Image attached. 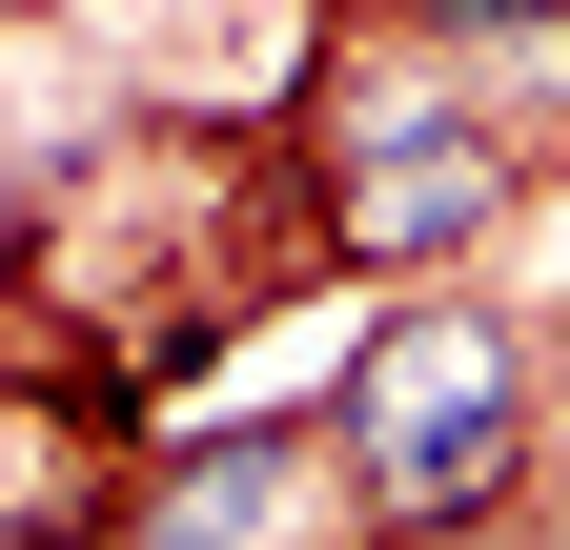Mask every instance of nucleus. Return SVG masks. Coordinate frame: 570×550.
<instances>
[{
	"label": "nucleus",
	"mask_w": 570,
	"mask_h": 550,
	"mask_svg": "<svg viewBox=\"0 0 570 550\" xmlns=\"http://www.w3.org/2000/svg\"><path fill=\"white\" fill-rule=\"evenodd\" d=\"M530 164H510V122H449V144H346V245L367 265H428V245H469V225H510Z\"/></svg>",
	"instance_id": "f03ea898"
},
{
	"label": "nucleus",
	"mask_w": 570,
	"mask_h": 550,
	"mask_svg": "<svg viewBox=\"0 0 570 550\" xmlns=\"http://www.w3.org/2000/svg\"><path fill=\"white\" fill-rule=\"evenodd\" d=\"M326 407H346V449H367V490L407 530H489L510 469H530V326L510 306H387Z\"/></svg>",
	"instance_id": "f257e3e1"
},
{
	"label": "nucleus",
	"mask_w": 570,
	"mask_h": 550,
	"mask_svg": "<svg viewBox=\"0 0 570 550\" xmlns=\"http://www.w3.org/2000/svg\"><path fill=\"white\" fill-rule=\"evenodd\" d=\"M142 510H164V530H346V510H387V490H367V449L306 469V429H285V407H245V429H204Z\"/></svg>",
	"instance_id": "7ed1b4c3"
}]
</instances>
